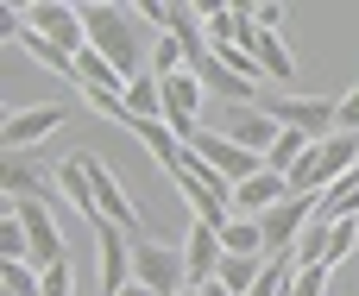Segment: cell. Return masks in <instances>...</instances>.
Segmentation results:
<instances>
[{
  "label": "cell",
  "mask_w": 359,
  "mask_h": 296,
  "mask_svg": "<svg viewBox=\"0 0 359 296\" xmlns=\"http://www.w3.org/2000/svg\"><path fill=\"white\" fill-rule=\"evenodd\" d=\"M196 296H233V290H227V284H202Z\"/></svg>",
  "instance_id": "83f0119b"
},
{
  "label": "cell",
  "mask_w": 359,
  "mask_h": 296,
  "mask_svg": "<svg viewBox=\"0 0 359 296\" xmlns=\"http://www.w3.org/2000/svg\"><path fill=\"white\" fill-rule=\"evenodd\" d=\"M183 296H196V290H183Z\"/></svg>",
  "instance_id": "f546056e"
},
{
  "label": "cell",
  "mask_w": 359,
  "mask_h": 296,
  "mask_svg": "<svg viewBox=\"0 0 359 296\" xmlns=\"http://www.w3.org/2000/svg\"><path fill=\"white\" fill-rule=\"evenodd\" d=\"M359 253V221H334V246H328V265H347Z\"/></svg>",
  "instance_id": "cb8c5ba5"
},
{
  "label": "cell",
  "mask_w": 359,
  "mask_h": 296,
  "mask_svg": "<svg viewBox=\"0 0 359 296\" xmlns=\"http://www.w3.org/2000/svg\"><path fill=\"white\" fill-rule=\"evenodd\" d=\"M322 221H359V170H347V177L322 196Z\"/></svg>",
  "instance_id": "ffe728a7"
},
{
  "label": "cell",
  "mask_w": 359,
  "mask_h": 296,
  "mask_svg": "<svg viewBox=\"0 0 359 296\" xmlns=\"http://www.w3.org/2000/svg\"><path fill=\"white\" fill-rule=\"evenodd\" d=\"M82 164H88V183H95V208H101V221H114V227H126V234H139V202L120 189V177L95 158V152H82Z\"/></svg>",
  "instance_id": "8fae6325"
},
{
  "label": "cell",
  "mask_w": 359,
  "mask_h": 296,
  "mask_svg": "<svg viewBox=\"0 0 359 296\" xmlns=\"http://www.w3.org/2000/svg\"><path fill=\"white\" fill-rule=\"evenodd\" d=\"M0 25H6V38H13L38 69H50L57 82H69V88H76V57H69V51H57V44H44V38L25 25V6H0Z\"/></svg>",
  "instance_id": "ba28073f"
},
{
  "label": "cell",
  "mask_w": 359,
  "mask_h": 296,
  "mask_svg": "<svg viewBox=\"0 0 359 296\" xmlns=\"http://www.w3.org/2000/svg\"><path fill=\"white\" fill-rule=\"evenodd\" d=\"M44 296H76V265H69V259L44 271Z\"/></svg>",
  "instance_id": "484cf974"
},
{
  "label": "cell",
  "mask_w": 359,
  "mask_h": 296,
  "mask_svg": "<svg viewBox=\"0 0 359 296\" xmlns=\"http://www.w3.org/2000/svg\"><path fill=\"white\" fill-rule=\"evenodd\" d=\"M25 25H32L44 44L69 51V57H82V51H88V25H82V6H69V0H38V6H25Z\"/></svg>",
  "instance_id": "277c9868"
},
{
  "label": "cell",
  "mask_w": 359,
  "mask_h": 296,
  "mask_svg": "<svg viewBox=\"0 0 359 296\" xmlns=\"http://www.w3.org/2000/svg\"><path fill=\"white\" fill-rule=\"evenodd\" d=\"M183 259H189V290L215 284V278H221V259H227V246H221V227H208V221H189Z\"/></svg>",
  "instance_id": "5bb4252c"
},
{
  "label": "cell",
  "mask_w": 359,
  "mask_h": 296,
  "mask_svg": "<svg viewBox=\"0 0 359 296\" xmlns=\"http://www.w3.org/2000/svg\"><path fill=\"white\" fill-rule=\"evenodd\" d=\"M215 133H227L233 145H246V152H259V158H271V145L284 139V126L259 107V101H240V107H221L215 114Z\"/></svg>",
  "instance_id": "5b68a950"
},
{
  "label": "cell",
  "mask_w": 359,
  "mask_h": 296,
  "mask_svg": "<svg viewBox=\"0 0 359 296\" xmlns=\"http://www.w3.org/2000/svg\"><path fill=\"white\" fill-rule=\"evenodd\" d=\"M341 133H359V82L341 95Z\"/></svg>",
  "instance_id": "4316f807"
},
{
  "label": "cell",
  "mask_w": 359,
  "mask_h": 296,
  "mask_svg": "<svg viewBox=\"0 0 359 296\" xmlns=\"http://www.w3.org/2000/svg\"><path fill=\"white\" fill-rule=\"evenodd\" d=\"M120 296H158V290H145V284H139V278H133V284H126V290Z\"/></svg>",
  "instance_id": "f1b7e54d"
},
{
  "label": "cell",
  "mask_w": 359,
  "mask_h": 296,
  "mask_svg": "<svg viewBox=\"0 0 359 296\" xmlns=\"http://www.w3.org/2000/svg\"><path fill=\"white\" fill-rule=\"evenodd\" d=\"M259 107H265L284 133H303V139L341 133V101H328V95H265Z\"/></svg>",
  "instance_id": "7a4b0ae2"
},
{
  "label": "cell",
  "mask_w": 359,
  "mask_h": 296,
  "mask_svg": "<svg viewBox=\"0 0 359 296\" xmlns=\"http://www.w3.org/2000/svg\"><path fill=\"white\" fill-rule=\"evenodd\" d=\"M189 152H196L215 177H227V183H246V177H259V170H265V158H259V152L233 145V139H227V133H215V126H202V133L189 139Z\"/></svg>",
  "instance_id": "8992f818"
},
{
  "label": "cell",
  "mask_w": 359,
  "mask_h": 296,
  "mask_svg": "<svg viewBox=\"0 0 359 296\" xmlns=\"http://www.w3.org/2000/svg\"><path fill=\"white\" fill-rule=\"evenodd\" d=\"M6 259H32V240H25V227H19L13 208L0 215V265H6Z\"/></svg>",
  "instance_id": "603a6c76"
},
{
  "label": "cell",
  "mask_w": 359,
  "mask_h": 296,
  "mask_svg": "<svg viewBox=\"0 0 359 296\" xmlns=\"http://www.w3.org/2000/svg\"><path fill=\"white\" fill-rule=\"evenodd\" d=\"M221 246H227V253H246V259H271V253H265V234H259V221H240V215L221 227Z\"/></svg>",
  "instance_id": "7402d4cb"
},
{
  "label": "cell",
  "mask_w": 359,
  "mask_h": 296,
  "mask_svg": "<svg viewBox=\"0 0 359 296\" xmlns=\"http://www.w3.org/2000/svg\"><path fill=\"white\" fill-rule=\"evenodd\" d=\"M0 296H44V271L25 265V259H6L0 265Z\"/></svg>",
  "instance_id": "44dd1931"
},
{
  "label": "cell",
  "mask_w": 359,
  "mask_h": 296,
  "mask_svg": "<svg viewBox=\"0 0 359 296\" xmlns=\"http://www.w3.org/2000/svg\"><path fill=\"white\" fill-rule=\"evenodd\" d=\"M69 120V101H44V107H13L0 126V152H32L38 139H50Z\"/></svg>",
  "instance_id": "9c48e42d"
},
{
  "label": "cell",
  "mask_w": 359,
  "mask_h": 296,
  "mask_svg": "<svg viewBox=\"0 0 359 296\" xmlns=\"http://www.w3.org/2000/svg\"><path fill=\"white\" fill-rule=\"evenodd\" d=\"M0 189L6 202H63L57 170H38L32 152H0Z\"/></svg>",
  "instance_id": "52a82bcc"
},
{
  "label": "cell",
  "mask_w": 359,
  "mask_h": 296,
  "mask_svg": "<svg viewBox=\"0 0 359 296\" xmlns=\"http://www.w3.org/2000/svg\"><path fill=\"white\" fill-rule=\"evenodd\" d=\"M328 246H334V221H322V215H316V221L303 227V240L290 246V265H297V271H309V265H328Z\"/></svg>",
  "instance_id": "ac0fdd59"
},
{
  "label": "cell",
  "mask_w": 359,
  "mask_h": 296,
  "mask_svg": "<svg viewBox=\"0 0 359 296\" xmlns=\"http://www.w3.org/2000/svg\"><path fill=\"white\" fill-rule=\"evenodd\" d=\"M133 278H139L145 290H158V296H183V290H189L183 240L170 246V240H145V234H139V246H133Z\"/></svg>",
  "instance_id": "3957f363"
},
{
  "label": "cell",
  "mask_w": 359,
  "mask_h": 296,
  "mask_svg": "<svg viewBox=\"0 0 359 296\" xmlns=\"http://www.w3.org/2000/svg\"><path fill=\"white\" fill-rule=\"evenodd\" d=\"M265 265H271V259H246V253H227V259H221V278H215V284H227L233 296H246L252 284H259V278H265Z\"/></svg>",
  "instance_id": "d6986e66"
},
{
  "label": "cell",
  "mask_w": 359,
  "mask_h": 296,
  "mask_svg": "<svg viewBox=\"0 0 359 296\" xmlns=\"http://www.w3.org/2000/svg\"><path fill=\"white\" fill-rule=\"evenodd\" d=\"M252 57H259V69H265L271 82H297V51H290L278 32H252Z\"/></svg>",
  "instance_id": "e0dca14e"
},
{
  "label": "cell",
  "mask_w": 359,
  "mask_h": 296,
  "mask_svg": "<svg viewBox=\"0 0 359 296\" xmlns=\"http://www.w3.org/2000/svg\"><path fill=\"white\" fill-rule=\"evenodd\" d=\"M82 25H88V44H95V51H101L126 82L151 69V38H145V25H139V13H133V6L95 0V6H82Z\"/></svg>",
  "instance_id": "6da1fadb"
},
{
  "label": "cell",
  "mask_w": 359,
  "mask_h": 296,
  "mask_svg": "<svg viewBox=\"0 0 359 296\" xmlns=\"http://www.w3.org/2000/svg\"><path fill=\"white\" fill-rule=\"evenodd\" d=\"M278 202H290V177L284 170H259V177L233 183V215L240 221H265Z\"/></svg>",
  "instance_id": "4fadbf2b"
},
{
  "label": "cell",
  "mask_w": 359,
  "mask_h": 296,
  "mask_svg": "<svg viewBox=\"0 0 359 296\" xmlns=\"http://www.w3.org/2000/svg\"><path fill=\"white\" fill-rule=\"evenodd\" d=\"M328 278H334V265H309L290 278V296H328Z\"/></svg>",
  "instance_id": "d4e9b609"
},
{
  "label": "cell",
  "mask_w": 359,
  "mask_h": 296,
  "mask_svg": "<svg viewBox=\"0 0 359 296\" xmlns=\"http://www.w3.org/2000/svg\"><path fill=\"white\" fill-rule=\"evenodd\" d=\"M57 183H63V202L88 221V227H101V208H95V183H88V164H82V152L69 158V164H57Z\"/></svg>",
  "instance_id": "9a60e30c"
},
{
  "label": "cell",
  "mask_w": 359,
  "mask_h": 296,
  "mask_svg": "<svg viewBox=\"0 0 359 296\" xmlns=\"http://www.w3.org/2000/svg\"><path fill=\"white\" fill-rule=\"evenodd\" d=\"M95 246H101V290L120 296L126 284H133V246H139V234L101 221V227H95Z\"/></svg>",
  "instance_id": "7c38bea8"
},
{
  "label": "cell",
  "mask_w": 359,
  "mask_h": 296,
  "mask_svg": "<svg viewBox=\"0 0 359 296\" xmlns=\"http://www.w3.org/2000/svg\"><path fill=\"white\" fill-rule=\"evenodd\" d=\"M322 215V202H309V196H290V202H278L265 221H259V234H265V253L271 259H290V246L303 240V227Z\"/></svg>",
  "instance_id": "30bf717a"
},
{
  "label": "cell",
  "mask_w": 359,
  "mask_h": 296,
  "mask_svg": "<svg viewBox=\"0 0 359 296\" xmlns=\"http://www.w3.org/2000/svg\"><path fill=\"white\" fill-rule=\"evenodd\" d=\"M120 126H126V133H133V139H145V152H151V158H158V164H164V170H170V164H177V158H183V139H177V133H170V126H164V120H133V114H126V107H120Z\"/></svg>",
  "instance_id": "2e32d148"
}]
</instances>
